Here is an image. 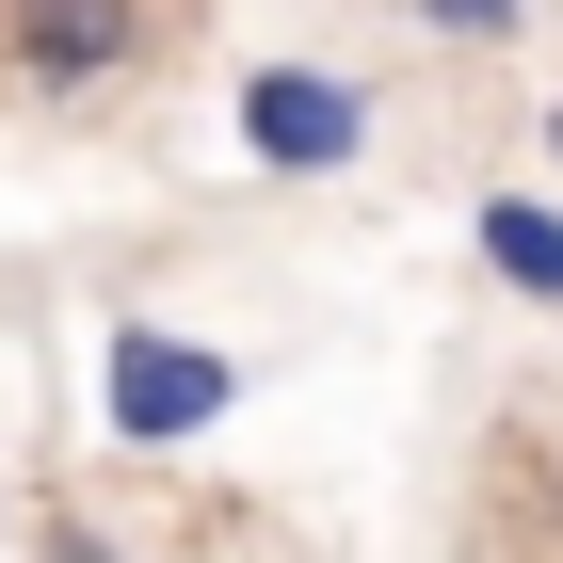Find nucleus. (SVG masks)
Returning a JSON list of instances; mask_svg holds the SVG:
<instances>
[{"label": "nucleus", "mask_w": 563, "mask_h": 563, "mask_svg": "<svg viewBox=\"0 0 563 563\" xmlns=\"http://www.w3.org/2000/svg\"><path fill=\"white\" fill-rule=\"evenodd\" d=\"M48 563H113V531H81V516H65V531H48Z\"/></svg>", "instance_id": "6"}, {"label": "nucleus", "mask_w": 563, "mask_h": 563, "mask_svg": "<svg viewBox=\"0 0 563 563\" xmlns=\"http://www.w3.org/2000/svg\"><path fill=\"white\" fill-rule=\"evenodd\" d=\"M548 162H563V113H548Z\"/></svg>", "instance_id": "7"}, {"label": "nucleus", "mask_w": 563, "mask_h": 563, "mask_svg": "<svg viewBox=\"0 0 563 563\" xmlns=\"http://www.w3.org/2000/svg\"><path fill=\"white\" fill-rule=\"evenodd\" d=\"M162 48V0H0V81L33 113H81Z\"/></svg>", "instance_id": "1"}, {"label": "nucleus", "mask_w": 563, "mask_h": 563, "mask_svg": "<svg viewBox=\"0 0 563 563\" xmlns=\"http://www.w3.org/2000/svg\"><path fill=\"white\" fill-rule=\"evenodd\" d=\"M242 162L258 177H354L371 162V81H339V65H242Z\"/></svg>", "instance_id": "3"}, {"label": "nucleus", "mask_w": 563, "mask_h": 563, "mask_svg": "<svg viewBox=\"0 0 563 563\" xmlns=\"http://www.w3.org/2000/svg\"><path fill=\"white\" fill-rule=\"evenodd\" d=\"M419 33H451V48H483V33H531V0H419Z\"/></svg>", "instance_id": "5"}, {"label": "nucleus", "mask_w": 563, "mask_h": 563, "mask_svg": "<svg viewBox=\"0 0 563 563\" xmlns=\"http://www.w3.org/2000/svg\"><path fill=\"white\" fill-rule=\"evenodd\" d=\"M225 402H242V354L177 339V322H113V354H97V419L130 434V451H194Z\"/></svg>", "instance_id": "2"}, {"label": "nucleus", "mask_w": 563, "mask_h": 563, "mask_svg": "<svg viewBox=\"0 0 563 563\" xmlns=\"http://www.w3.org/2000/svg\"><path fill=\"white\" fill-rule=\"evenodd\" d=\"M467 242H483V274H499L516 306H563V210H548V194H483Z\"/></svg>", "instance_id": "4"}]
</instances>
